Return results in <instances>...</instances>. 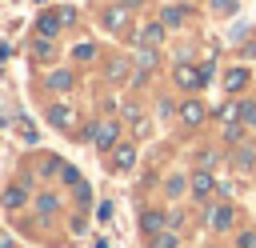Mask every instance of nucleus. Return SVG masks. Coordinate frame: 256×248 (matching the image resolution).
<instances>
[{
    "mask_svg": "<svg viewBox=\"0 0 256 248\" xmlns=\"http://www.w3.org/2000/svg\"><path fill=\"white\" fill-rule=\"evenodd\" d=\"M188 188H192V196H212V188H216V180H212V172H204V168H196L192 176H188Z\"/></svg>",
    "mask_w": 256,
    "mask_h": 248,
    "instance_id": "obj_8",
    "label": "nucleus"
},
{
    "mask_svg": "<svg viewBox=\"0 0 256 248\" xmlns=\"http://www.w3.org/2000/svg\"><path fill=\"white\" fill-rule=\"evenodd\" d=\"M72 56H76L80 64H88V60H96V44H76V48H72Z\"/></svg>",
    "mask_w": 256,
    "mask_h": 248,
    "instance_id": "obj_20",
    "label": "nucleus"
},
{
    "mask_svg": "<svg viewBox=\"0 0 256 248\" xmlns=\"http://www.w3.org/2000/svg\"><path fill=\"white\" fill-rule=\"evenodd\" d=\"M164 188H168V196H180V192L188 188V180H184V176H168V184H164Z\"/></svg>",
    "mask_w": 256,
    "mask_h": 248,
    "instance_id": "obj_23",
    "label": "nucleus"
},
{
    "mask_svg": "<svg viewBox=\"0 0 256 248\" xmlns=\"http://www.w3.org/2000/svg\"><path fill=\"white\" fill-rule=\"evenodd\" d=\"M120 4H124V8H140L144 0H120Z\"/></svg>",
    "mask_w": 256,
    "mask_h": 248,
    "instance_id": "obj_28",
    "label": "nucleus"
},
{
    "mask_svg": "<svg viewBox=\"0 0 256 248\" xmlns=\"http://www.w3.org/2000/svg\"><path fill=\"white\" fill-rule=\"evenodd\" d=\"M132 60H136V84H144V80H148V72L156 68V48L140 44V48L132 52Z\"/></svg>",
    "mask_w": 256,
    "mask_h": 248,
    "instance_id": "obj_3",
    "label": "nucleus"
},
{
    "mask_svg": "<svg viewBox=\"0 0 256 248\" xmlns=\"http://www.w3.org/2000/svg\"><path fill=\"white\" fill-rule=\"evenodd\" d=\"M40 172H44V176H60V172H64V164H60L56 156H44V164H40Z\"/></svg>",
    "mask_w": 256,
    "mask_h": 248,
    "instance_id": "obj_22",
    "label": "nucleus"
},
{
    "mask_svg": "<svg viewBox=\"0 0 256 248\" xmlns=\"http://www.w3.org/2000/svg\"><path fill=\"white\" fill-rule=\"evenodd\" d=\"M48 124L60 128V132L76 128V108H72V104H52V108H48Z\"/></svg>",
    "mask_w": 256,
    "mask_h": 248,
    "instance_id": "obj_4",
    "label": "nucleus"
},
{
    "mask_svg": "<svg viewBox=\"0 0 256 248\" xmlns=\"http://www.w3.org/2000/svg\"><path fill=\"white\" fill-rule=\"evenodd\" d=\"M248 80H252V72H248L244 64H236V68H228V72H224V92H232V96H236V92H244V88H248Z\"/></svg>",
    "mask_w": 256,
    "mask_h": 248,
    "instance_id": "obj_5",
    "label": "nucleus"
},
{
    "mask_svg": "<svg viewBox=\"0 0 256 248\" xmlns=\"http://www.w3.org/2000/svg\"><path fill=\"white\" fill-rule=\"evenodd\" d=\"M180 120L196 128V124L204 120V104H200V100H184V104H180Z\"/></svg>",
    "mask_w": 256,
    "mask_h": 248,
    "instance_id": "obj_14",
    "label": "nucleus"
},
{
    "mask_svg": "<svg viewBox=\"0 0 256 248\" xmlns=\"http://www.w3.org/2000/svg\"><path fill=\"white\" fill-rule=\"evenodd\" d=\"M240 120H244L248 128H256V100H244V104H240Z\"/></svg>",
    "mask_w": 256,
    "mask_h": 248,
    "instance_id": "obj_21",
    "label": "nucleus"
},
{
    "mask_svg": "<svg viewBox=\"0 0 256 248\" xmlns=\"http://www.w3.org/2000/svg\"><path fill=\"white\" fill-rule=\"evenodd\" d=\"M88 140H92L96 148L112 152V148L120 144V124H116V120H96V124L88 128Z\"/></svg>",
    "mask_w": 256,
    "mask_h": 248,
    "instance_id": "obj_2",
    "label": "nucleus"
},
{
    "mask_svg": "<svg viewBox=\"0 0 256 248\" xmlns=\"http://www.w3.org/2000/svg\"><path fill=\"white\" fill-rule=\"evenodd\" d=\"M124 72H128V60H112V64H108V76H112V80H120Z\"/></svg>",
    "mask_w": 256,
    "mask_h": 248,
    "instance_id": "obj_24",
    "label": "nucleus"
},
{
    "mask_svg": "<svg viewBox=\"0 0 256 248\" xmlns=\"http://www.w3.org/2000/svg\"><path fill=\"white\" fill-rule=\"evenodd\" d=\"M216 8L220 12H232V0H216Z\"/></svg>",
    "mask_w": 256,
    "mask_h": 248,
    "instance_id": "obj_27",
    "label": "nucleus"
},
{
    "mask_svg": "<svg viewBox=\"0 0 256 248\" xmlns=\"http://www.w3.org/2000/svg\"><path fill=\"white\" fill-rule=\"evenodd\" d=\"M164 36H168V24H164V20H152V24L140 28V44H148V48H160Z\"/></svg>",
    "mask_w": 256,
    "mask_h": 248,
    "instance_id": "obj_7",
    "label": "nucleus"
},
{
    "mask_svg": "<svg viewBox=\"0 0 256 248\" xmlns=\"http://www.w3.org/2000/svg\"><path fill=\"white\" fill-rule=\"evenodd\" d=\"M28 200H32V196H28V188H24V184H8V188H4V208H12V212H16V208H24Z\"/></svg>",
    "mask_w": 256,
    "mask_h": 248,
    "instance_id": "obj_11",
    "label": "nucleus"
},
{
    "mask_svg": "<svg viewBox=\"0 0 256 248\" xmlns=\"http://www.w3.org/2000/svg\"><path fill=\"white\" fill-rule=\"evenodd\" d=\"M244 128H248L244 120H228V124H224V140H228V144H240V140H244Z\"/></svg>",
    "mask_w": 256,
    "mask_h": 248,
    "instance_id": "obj_18",
    "label": "nucleus"
},
{
    "mask_svg": "<svg viewBox=\"0 0 256 248\" xmlns=\"http://www.w3.org/2000/svg\"><path fill=\"white\" fill-rule=\"evenodd\" d=\"M72 20H76L72 8H44V12L36 16V36H56V32L68 28Z\"/></svg>",
    "mask_w": 256,
    "mask_h": 248,
    "instance_id": "obj_1",
    "label": "nucleus"
},
{
    "mask_svg": "<svg viewBox=\"0 0 256 248\" xmlns=\"http://www.w3.org/2000/svg\"><path fill=\"white\" fill-rule=\"evenodd\" d=\"M28 52H32L36 60H52V56H56V48H52V36H36V40L28 44Z\"/></svg>",
    "mask_w": 256,
    "mask_h": 248,
    "instance_id": "obj_15",
    "label": "nucleus"
},
{
    "mask_svg": "<svg viewBox=\"0 0 256 248\" xmlns=\"http://www.w3.org/2000/svg\"><path fill=\"white\" fill-rule=\"evenodd\" d=\"M164 224H168V216H164V212H156V208H144V216H140V228H144L148 236L164 232Z\"/></svg>",
    "mask_w": 256,
    "mask_h": 248,
    "instance_id": "obj_12",
    "label": "nucleus"
},
{
    "mask_svg": "<svg viewBox=\"0 0 256 248\" xmlns=\"http://www.w3.org/2000/svg\"><path fill=\"white\" fill-rule=\"evenodd\" d=\"M60 180H64V184H72V188H76V184H80V172H76V168H72V164H64V172H60Z\"/></svg>",
    "mask_w": 256,
    "mask_h": 248,
    "instance_id": "obj_25",
    "label": "nucleus"
},
{
    "mask_svg": "<svg viewBox=\"0 0 256 248\" xmlns=\"http://www.w3.org/2000/svg\"><path fill=\"white\" fill-rule=\"evenodd\" d=\"M176 244H180L176 232H156V236L148 240V248H176Z\"/></svg>",
    "mask_w": 256,
    "mask_h": 248,
    "instance_id": "obj_19",
    "label": "nucleus"
},
{
    "mask_svg": "<svg viewBox=\"0 0 256 248\" xmlns=\"http://www.w3.org/2000/svg\"><path fill=\"white\" fill-rule=\"evenodd\" d=\"M160 20H164L168 28H180V24L188 20V8H180V4H168V8L160 12Z\"/></svg>",
    "mask_w": 256,
    "mask_h": 248,
    "instance_id": "obj_16",
    "label": "nucleus"
},
{
    "mask_svg": "<svg viewBox=\"0 0 256 248\" xmlns=\"http://www.w3.org/2000/svg\"><path fill=\"white\" fill-rule=\"evenodd\" d=\"M72 192H76V200H80V204H88V200H92V192H88V184H84V180H80Z\"/></svg>",
    "mask_w": 256,
    "mask_h": 248,
    "instance_id": "obj_26",
    "label": "nucleus"
},
{
    "mask_svg": "<svg viewBox=\"0 0 256 248\" xmlns=\"http://www.w3.org/2000/svg\"><path fill=\"white\" fill-rule=\"evenodd\" d=\"M100 20H104V28H108V32H120V28H124V20H128V8H124V4H112V8H104V16H100Z\"/></svg>",
    "mask_w": 256,
    "mask_h": 248,
    "instance_id": "obj_10",
    "label": "nucleus"
},
{
    "mask_svg": "<svg viewBox=\"0 0 256 248\" xmlns=\"http://www.w3.org/2000/svg\"><path fill=\"white\" fill-rule=\"evenodd\" d=\"M72 84H76V76H72L68 68H56V72H48V88H52V92H68Z\"/></svg>",
    "mask_w": 256,
    "mask_h": 248,
    "instance_id": "obj_13",
    "label": "nucleus"
},
{
    "mask_svg": "<svg viewBox=\"0 0 256 248\" xmlns=\"http://www.w3.org/2000/svg\"><path fill=\"white\" fill-rule=\"evenodd\" d=\"M132 164H136V148H132V144H116V148H112V168H116V172H128Z\"/></svg>",
    "mask_w": 256,
    "mask_h": 248,
    "instance_id": "obj_9",
    "label": "nucleus"
},
{
    "mask_svg": "<svg viewBox=\"0 0 256 248\" xmlns=\"http://www.w3.org/2000/svg\"><path fill=\"white\" fill-rule=\"evenodd\" d=\"M232 220H236V212H232L228 204H212V208H208V228H212V232L232 228Z\"/></svg>",
    "mask_w": 256,
    "mask_h": 248,
    "instance_id": "obj_6",
    "label": "nucleus"
},
{
    "mask_svg": "<svg viewBox=\"0 0 256 248\" xmlns=\"http://www.w3.org/2000/svg\"><path fill=\"white\" fill-rule=\"evenodd\" d=\"M56 208H60V196H56V192H40V196H36V212H40V216H52Z\"/></svg>",
    "mask_w": 256,
    "mask_h": 248,
    "instance_id": "obj_17",
    "label": "nucleus"
}]
</instances>
